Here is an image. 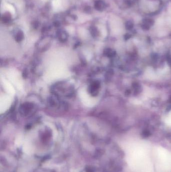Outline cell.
Instances as JSON below:
<instances>
[{"label":"cell","mask_w":171,"mask_h":172,"mask_svg":"<svg viewBox=\"0 0 171 172\" xmlns=\"http://www.w3.org/2000/svg\"><path fill=\"white\" fill-rule=\"evenodd\" d=\"M34 106L31 103H26L20 108V113L24 116H28L33 113Z\"/></svg>","instance_id":"obj_1"},{"label":"cell","mask_w":171,"mask_h":172,"mask_svg":"<svg viewBox=\"0 0 171 172\" xmlns=\"http://www.w3.org/2000/svg\"><path fill=\"white\" fill-rule=\"evenodd\" d=\"M99 88V84L97 82L93 83L90 87V92L93 96L97 95L98 89Z\"/></svg>","instance_id":"obj_2"}]
</instances>
